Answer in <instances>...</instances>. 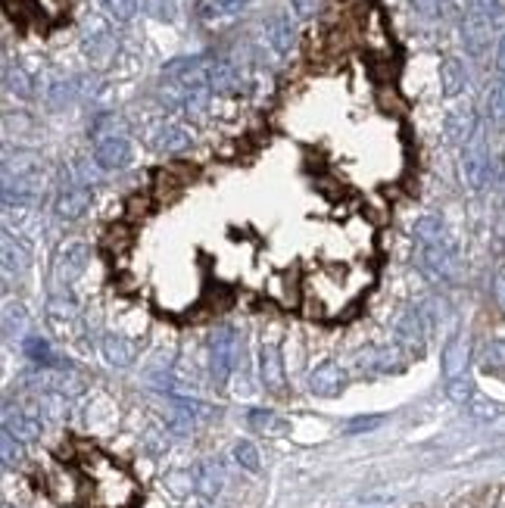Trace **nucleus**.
<instances>
[{
  "label": "nucleus",
  "mask_w": 505,
  "mask_h": 508,
  "mask_svg": "<svg viewBox=\"0 0 505 508\" xmlns=\"http://www.w3.org/2000/svg\"><path fill=\"white\" fill-rule=\"evenodd\" d=\"M415 237H418V244H431V240H446L443 221L437 219V216H424V219L415 225Z\"/></svg>",
  "instance_id": "nucleus-28"
},
{
  "label": "nucleus",
  "mask_w": 505,
  "mask_h": 508,
  "mask_svg": "<svg viewBox=\"0 0 505 508\" xmlns=\"http://www.w3.org/2000/svg\"><path fill=\"white\" fill-rule=\"evenodd\" d=\"M396 340L409 349H422L424 340H428V324H424V315L418 309H409L396 318Z\"/></svg>",
  "instance_id": "nucleus-14"
},
{
  "label": "nucleus",
  "mask_w": 505,
  "mask_h": 508,
  "mask_svg": "<svg viewBox=\"0 0 505 508\" xmlns=\"http://www.w3.org/2000/svg\"><path fill=\"white\" fill-rule=\"evenodd\" d=\"M346 387V375H344V368L340 365H334V362H321L318 368H312V375H309V390L316 396H337L340 390Z\"/></svg>",
  "instance_id": "nucleus-12"
},
{
  "label": "nucleus",
  "mask_w": 505,
  "mask_h": 508,
  "mask_svg": "<svg viewBox=\"0 0 505 508\" xmlns=\"http://www.w3.org/2000/svg\"><path fill=\"white\" fill-rule=\"evenodd\" d=\"M88 259H91V250L84 240H65V244L57 250V281L60 284H72L75 278L84 275L88 269Z\"/></svg>",
  "instance_id": "nucleus-5"
},
{
  "label": "nucleus",
  "mask_w": 505,
  "mask_h": 508,
  "mask_svg": "<svg viewBox=\"0 0 505 508\" xmlns=\"http://www.w3.org/2000/svg\"><path fill=\"white\" fill-rule=\"evenodd\" d=\"M100 349H103V359H107L109 365H116V368H128V365L135 362V353H137L135 343L126 340V337H119V334L103 337Z\"/></svg>",
  "instance_id": "nucleus-19"
},
{
  "label": "nucleus",
  "mask_w": 505,
  "mask_h": 508,
  "mask_svg": "<svg viewBox=\"0 0 505 508\" xmlns=\"http://www.w3.org/2000/svg\"><path fill=\"white\" fill-rule=\"evenodd\" d=\"M490 38H493V22L477 6L465 13V47L475 56H483V50L490 47Z\"/></svg>",
  "instance_id": "nucleus-9"
},
{
  "label": "nucleus",
  "mask_w": 505,
  "mask_h": 508,
  "mask_svg": "<svg viewBox=\"0 0 505 508\" xmlns=\"http://www.w3.org/2000/svg\"><path fill=\"white\" fill-rule=\"evenodd\" d=\"M247 6H250V0H200V19H206V22H213V19H228V16H238Z\"/></svg>",
  "instance_id": "nucleus-22"
},
{
  "label": "nucleus",
  "mask_w": 505,
  "mask_h": 508,
  "mask_svg": "<svg viewBox=\"0 0 505 508\" xmlns=\"http://www.w3.org/2000/svg\"><path fill=\"white\" fill-rule=\"evenodd\" d=\"M418 269L424 271V278H431L434 284H443L456 275V256H452L446 240H431V244H418Z\"/></svg>",
  "instance_id": "nucleus-3"
},
{
  "label": "nucleus",
  "mask_w": 505,
  "mask_h": 508,
  "mask_svg": "<svg viewBox=\"0 0 505 508\" xmlns=\"http://www.w3.org/2000/svg\"><path fill=\"white\" fill-rule=\"evenodd\" d=\"M481 125V122H475V113L471 109H452L449 116H446V138L452 141V144H468V138L475 134V128Z\"/></svg>",
  "instance_id": "nucleus-18"
},
{
  "label": "nucleus",
  "mask_w": 505,
  "mask_h": 508,
  "mask_svg": "<svg viewBox=\"0 0 505 508\" xmlns=\"http://www.w3.org/2000/svg\"><path fill=\"white\" fill-rule=\"evenodd\" d=\"M291 6L300 19H316L325 10V0H291Z\"/></svg>",
  "instance_id": "nucleus-39"
},
{
  "label": "nucleus",
  "mask_w": 505,
  "mask_h": 508,
  "mask_svg": "<svg viewBox=\"0 0 505 508\" xmlns=\"http://www.w3.org/2000/svg\"><path fill=\"white\" fill-rule=\"evenodd\" d=\"M209 88L215 94H240L244 90V75L234 63L228 60H215L209 63Z\"/></svg>",
  "instance_id": "nucleus-15"
},
{
  "label": "nucleus",
  "mask_w": 505,
  "mask_h": 508,
  "mask_svg": "<svg viewBox=\"0 0 505 508\" xmlns=\"http://www.w3.org/2000/svg\"><path fill=\"white\" fill-rule=\"evenodd\" d=\"M250 425L262 434H281V418L274 412H268V409H253Z\"/></svg>",
  "instance_id": "nucleus-33"
},
{
  "label": "nucleus",
  "mask_w": 505,
  "mask_h": 508,
  "mask_svg": "<svg viewBox=\"0 0 505 508\" xmlns=\"http://www.w3.org/2000/svg\"><path fill=\"white\" fill-rule=\"evenodd\" d=\"M240 356V340L234 334V328H219L213 334V377L219 383H225L231 377V371L238 368Z\"/></svg>",
  "instance_id": "nucleus-4"
},
{
  "label": "nucleus",
  "mask_w": 505,
  "mask_h": 508,
  "mask_svg": "<svg viewBox=\"0 0 505 508\" xmlns=\"http://www.w3.org/2000/svg\"><path fill=\"white\" fill-rule=\"evenodd\" d=\"M446 396L458 406H468L475 400V387H471L468 377H456V381H446Z\"/></svg>",
  "instance_id": "nucleus-31"
},
{
  "label": "nucleus",
  "mask_w": 505,
  "mask_h": 508,
  "mask_svg": "<svg viewBox=\"0 0 505 508\" xmlns=\"http://www.w3.org/2000/svg\"><path fill=\"white\" fill-rule=\"evenodd\" d=\"M456 508H481V505H477L475 499H465V503H458Z\"/></svg>",
  "instance_id": "nucleus-48"
},
{
  "label": "nucleus",
  "mask_w": 505,
  "mask_h": 508,
  "mask_svg": "<svg viewBox=\"0 0 505 508\" xmlns=\"http://www.w3.org/2000/svg\"><path fill=\"white\" fill-rule=\"evenodd\" d=\"M84 54H88L91 60H97V63H107L109 56L116 54V41L107 35V31H94V35L84 38Z\"/></svg>",
  "instance_id": "nucleus-23"
},
{
  "label": "nucleus",
  "mask_w": 505,
  "mask_h": 508,
  "mask_svg": "<svg viewBox=\"0 0 505 508\" xmlns=\"http://www.w3.org/2000/svg\"><path fill=\"white\" fill-rule=\"evenodd\" d=\"M483 368H487V371H505V337H502V340H493L487 349H483Z\"/></svg>",
  "instance_id": "nucleus-35"
},
{
  "label": "nucleus",
  "mask_w": 505,
  "mask_h": 508,
  "mask_svg": "<svg viewBox=\"0 0 505 508\" xmlns=\"http://www.w3.org/2000/svg\"><path fill=\"white\" fill-rule=\"evenodd\" d=\"M496 69L505 75V31L500 35V41H496Z\"/></svg>",
  "instance_id": "nucleus-46"
},
{
  "label": "nucleus",
  "mask_w": 505,
  "mask_h": 508,
  "mask_svg": "<svg viewBox=\"0 0 505 508\" xmlns=\"http://www.w3.org/2000/svg\"><path fill=\"white\" fill-rule=\"evenodd\" d=\"M82 478H84V499L91 508H135L137 505V490L135 478L122 465H116L109 455H103L100 449L84 446L82 449Z\"/></svg>",
  "instance_id": "nucleus-1"
},
{
  "label": "nucleus",
  "mask_w": 505,
  "mask_h": 508,
  "mask_svg": "<svg viewBox=\"0 0 505 508\" xmlns=\"http://www.w3.org/2000/svg\"><path fill=\"white\" fill-rule=\"evenodd\" d=\"M493 303L496 309L505 312V269H496L493 275Z\"/></svg>",
  "instance_id": "nucleus-43"
},
{
  "label": "nucleus",
  "mask_w": 505,
  "mask_h": 508,
  "mask_svg": "<svg viewBox=\"0 0 505 508\" xmlns=\"http://www.w3.org/2000/svg\"><path fill=\"white\" fill-rule=\"evenodd\" d=\"M468 412L475 415L477 421H493L496 415H500V406L490 400H483V396H475V400L468 402Z\"/></svg>",
  "instance_id": "nucleus-37"
},
{
  "label": "nucleus",
  "mask_w": 505,
  "mask_h": 508,
  "mask_svg": "<svg viewBox=\"0 0 505 508\" xmlns=\"http://www.w3.org/2000/svg\"><path fill=\"white\" fill-rule=\"evenodd\" d=\"M100 6L116 19V22H128L137 13V0H100Z\"/></svg>",
  "instance_id": "nucleus-32"
},
{
  "label": "nucleus",
  "mask_w": 505,
  "mask_h": 508,
  "mask_svg": "<svg viewBox=\"0 0 505 508\" xmlns=\"http://www.w3.org/2000/svg\"><path fill=\"white\" fill-rule=\"evenodd\" d=\"M144 6H147V13H150V16H156V19H172L175 16L172 0H144Z\"/></svg>",
  "instance_id": "nucleus-41"
},
{
  "label": "nucleus",
  "mask_w": 505,
  "mask_h": 508,
  "mask_svg": "<svg viewBox=\"0 0 505 508\" xmlns=\"http://www.w3.org/2000/svg\"><path fill=\"white\" fill-rule=\"evenodd\" d=\"M4 265H6V271H25L29 269V253H25V246L19 244H13L10 237H6V244H4Z\"/></svg>",
  "instance_id": "nucleus-26"
},
{
  "label": "nucleus",
  "mask_w": 505,
  "mask_h": 508,
  "mask_svg": "<svg viewBox=\"0 0 505 508\" xmlns=\"http://www.w3.org/2000/svg\"><path fill=\"white\" fill-rule=\"evenodd\" d=\"M490 147H487V128L477 125L475 134L468 138V144L462 147V178L471 191H481L490 181Z\"/></svg>",
  "instance_id": "nucleus-2"
},
{
  "label": "nucleus",
  "mask_w": 505,
  "mask_h": 508,
  "mask_svg": "<svg viewBox=\"0 0 505 508\" xmlns=\"http://www.w3.org/2000/svg\"><path fill=\"white\" fill-rule=\"evenodd\" d=\"M4 82H6V90H13V94H19V97H31V78L29 73H25L22 66H6V73H4Z\"/></svg>",
  "instance_id": "nucleus-27"
},
{
  "label": "nucleus",
  "mask_w": 505,
  "mask_h": 508,
  "mask_svg": "<svg viewBox=\"0 0 505 508\" xmlns=\"http://www.w3.org/2000/svg\"><path fill=\"white\" fill-rule=\"evenodd\" d=\"M0 452H4V465L6 468L19 465V461H22V443H19L13 434L4 431V436H0Z\"/></svg>",
  "instance_id": "nucleus-34"
},
{
  "label": "nucleus",
  "mask_w": 505,
  "mask_h": 508,
  "mask_svg": "<svg viewBox=\"0 0 505 508\" xmlns=\"http://www.w3.org/2000/svg\"><path fill=\"white\" fill-rule=\"evenodd\" d=\"M75 97V84L72 82H57L48 88V103L50 107H65V103Z\"/></svg>",
  "instance_id": "nucleus-36"
},
{
  "label": "nucleus",
  "mask_w": 505,
  "mask_h": 508,
  "mask_svg": "<svg viewBox=\"0 0 505 508\" xmlns=\"http://www.w3.org/2000/svg\"><path fill=\"white\" fill-rule=\"evenodd\" d=\"M234 461H238L244 471H259V449H256L250 440H240L238 446H234Z\"/></svg>",
  "instance_id": "nucleus-30"
},
{
  "label": "nucleus",
  "mask_w": 505,
  "mask_h": 508,
  "mask_svg": "<svg viewBox=\"0 0 505 508\" xmlns=\"http://www.w3.org/2000/svg\"><path fill=\"white\" fill-rule=\"evenodd\" d=\"M468 365H471V340L465 334H456L443 349V377L446 381L465 377Z\"/></svg>",
  "instance_id": "nucleus-10"
},
{
  "label": "nucleus",
  "mask_w": 505,
  "mask_h": 508,
  "mask_svg": "<svg viewBox=\"0 0 505 508\" xmlns=\"http://www.w3.org/2000/svg\"><path fill=\"white\" fill-rule=\"evenodd\" d=\"M487 116H490V122H502L505 119V75L500 78V82L490 84V90H487Z\"/></svg>",
  "instance_id": "nucleus-25"
},
{
  "label": "nucleus",
  "mask_w": 505,
  "mask_h": 508,
  "mask_svg": "<svg viewBox=\"0 0 505 508\" xmlns=\"http://www.w3.org/2000/svg\"><path fill=\"white\" fill-rule=\"evenodd\" d=\"M369 362H371V368H378V371H390L399 365V356L393 353V349H371Z\"/></svg>",
  "instance_id": "nucleus-38"
},
{
  "label": "nucleus",
  "mask_w": 505,
  "mask_h": 508,
  "mask_svg": "<svg viewBox=\"0 0 505 508\" xmlns=\"http://www.w3.org/2000/svg\"><path fill=\"white\" fill-rule=\"evenodd\" d=\"M153 147L160 153H181V150L190 147V132L181 125H160L153 134Z\"/></svg>",
  "instance_id": "nucleus-20"
},
{
  "label": "nucleus",
  "mask_w": 505,
  "mask_h": 508,
  "mask_svg": "<svg viewBox=\"0 0 505 508\" xmlns=\"http://www.w3.org/2000/svg\"><path fill=\"white\" fill-rule=\"evenodd\" d=\"M25 353H29V359L35 365H57V356H54V349H50L48 340L29 337V340H25Z\"/></svg>",
  "instance_id": "nucleus-29"
},
{
  "label": "nucleus",
  "mask_w": 505,
  "mask_h": 508,
  "mask_svg": "<svg viewBox=\"0 0 505 508\" xmlns=\"http://www.w3.org/2000/svg\"><path fill=\"white\" fill-rule=\"evenodd\" d=\"M88 206H91V191H88V187H82V185H65L63 191L57 194L54 210H57V216H60V219L75 221V219H82L84 212H88Z\"/></svg>",
  "instance_id": "nucleus-11"
},
{
  "label": "nucleus",
  "mask_w": 505,
  "mask_h": 508,
  "mask_svg": "<svg viewBox=\"0 0 505 508\" xmlns=\"http://www.w3.org/2000/svg\"><path fill=\"white\" fill-rule=\"evenodd\" d=\"M225 486V471L215 459H206L194 468V490L200 493L203 499H215Z\"/></svg>",
  "instance_id": "nucleus-16"
},
{
  "label": "nucleus",
  "mask_w": 505,
  "mask_h": 508,
  "mask_svg": "<svg viewBox=\"0 0 505 508\" xmlns=\"http://www.w3.org/2000/svg\"><path fill=\"white\" fill-rule=\"evenodd\" d=\"M147 212H150V200L141 197V194H135V197L128 200V216H135V219L141 216V219H144Z\"/></svg>",
  "instance_id": "nucleus-44"
},
{
  "label": "nucleus",
  "mask_w": 505,
  "mask_h": 508,
  "mask_svg": "<svg viewBox=\"0 0 505 508\" xmlns=\"http://www.w3.org/2000/svg\"><path fill=\"white\" fill-rule=\"evenodd\" d=\"M259 375H262V383H266L268 393L281 396L287 390V375H284V362H281L278 343H262V349H259Z\"/></svg>",
  "instance_id": "nucleus-7"
},
{
  "label": "nucleus",
  "mask_w": 505,
  "mask_h": 508,
  "mask_svg": "<svg viewBox=\"0 0 505 508\" xmlns=\"http://www.w3.org/2000/svg\"><path fill=\"white\" fill-rule=\"evenodd\" d=\"M94 159L100 168L113 172V168H126L131 162V147L126 134H109V138H97L94 144Z\"/></svg>",
  "instance_id": "nucleus-8"
},
{
  "label": "nucleus",
  "mask_w": 505,
  "mask_h": 508,
  "mask_svg": "<svg viewBox=\"0 0 505 508\" xmlns=\"http://www.w3.org/2000/svg\"><path fill=\"white\" fill-rule=\"evenodd\" d=\"M4 431L16 436L19 443H35L38 436H41V418L25 415L22 409L6 406L4 409Z\"/></svg>",
  "instance_id": "nucleus-13"
},
{
  "label": "nucleus",
  "mask_w": 505,
  "mask_h": 508,
  "mask_svg": "<svg viewBox=\"0 0 505 508\" xmlns=\"http://www.w3.org/2000/svg\"><path fill=\"white\" fill-rule=\"evenodd\" d=\"M380 421H384V418H380V415H371V418H356V421H353V425H350V427H346V434L371 431V427H378V425H380Z\"/></svg>",
  "instance_id": "nucleus-45"
},
{
  "label": "nucleus",
  "mask_w": 505,
  "mask_h": 508,
  "mask_svg": "<svg viewBox=\"0 0 505 508\" xmlns=\"http://www.w3.org/2000/svg\"><path fill=\"white\" fill-rule=\"evenodd\" d=\"M440 84L446 97H458L465 90V66L456 56H446L440 63Z\"/></svg>",
  "instance_id": "nucleus-21"
},
{
  "label": "nucleus",
  "mask_w": 505,
  "mask_h": 508,
  "mask_svg": "<svg viewBox=\"0 0 505 508\" xmlns=\"http://www.w3.org/2000/svg\"><path fill=\"white\" fill-rule=\"evenodd\" d=\"M412 6H415V13L422 19H437V16H440V0H412Z\"/></svg>",
  "instance_id": "nucleus-42"
},
{
  "label": "nucleus",
  "mask_w": 505,
  "mask_h": 508,
  "mask_svg": "<svg viewBox=\"0 0 505 508\" xmlns=\"http://www.w3.org/2000/svg\"><path fill=\"white\" fill-rule=\"evenodd\" d=\"M131 237H135V231H131L128 225H122V221H119V225H113L107 234H103V244H100V246H103L107 253H116V256H119V253H126L128 246H131Z\"/></svg>",
  "instance_id": "nucleus-24"
},
{
  "label": "nucleus",
  "mask_w": 505,
  "mask_h": 508,
  "mask_svg": "<svg viewBox=\"0 0 505 508\" xmlns=\"http://www.w3.org/2000/svg\"><path fill=\"white\" fill-rule=\"evenodd\" d=\"M44 490H48L57 503L72 505L78 503V499H84V478L69 471V468H54V471L44 478Z\"/></svg>",
  "instance_id": "nucleus-6"
},
{
  "label": "nucleus",
  "mask_w": 505,
  "mask_h": 508,
  "mask_svg": "<svg viewBox=\"0 0 505 508\" xmlns=\"http://www.w3.org/2000/svg\"><path fill=\"white\" fill-rule=\"evenodd\" d=\"M477 10L490 19V22H502L505 19V0H477Z\"/></svg>",
  "instance_id": "nucleus-40"
},
{
  "label": "nucleus",
  "mask_w": 505,
  "mask_h": 508,
  "mask_svg": "<svg viewBox=\"0 0 505 508\" xmlns=\"http://www.w3.org/2000/svg\"><path fill=\"white\" fill-rule=\"evenodd\" d=\"M496 234H500V237L505 240V206L500 210V219H496Z\"/></svg>",
  "instance_id": "nucleus-47"
},
{
  "label": "nucleus",
  "mask_w": 505,
  "mask_h": 508,
  "mask_svg": "<svg viewBox=\"0 0 505 508\" xmlns=\"http://www.w3.org/2000/svg\"><path fill=\"white\" fill-rule=\"evenodd\" d=\"M266 41L272 44L278 54H287V50L293 47V41H297V31H293V22L284 16V13H274L272 19L266 22Z\"/></svg>",
  "instance_id": "nucleus-17"
}]
</instances>
